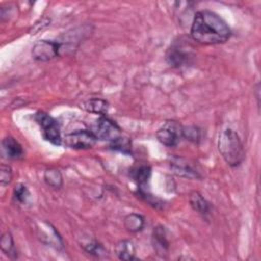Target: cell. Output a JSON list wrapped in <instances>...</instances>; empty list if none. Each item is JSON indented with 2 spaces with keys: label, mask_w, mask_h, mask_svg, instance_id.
I'll use <instances>...</instances> for the list:
<instances>
[{
  "label": "cell",
  "mask_w": 261,
  "mask_h": 261,
  "mask_svg": "<svg viewBox=\"0 0 261 261\" xmlns=\"http://www.w3.org/2000/svg\"><path fill=\"white\" fill-rule=\"evenodd\" d=\"M231 35L227 23L215 12L210 10L198 11L191 25V37L204 45H215L226 42Z\"/></svg>",
  "instance_id": "6da1fadb"
},
{
  "label": "cell",
  "mask_w": 261,
  "mask_h": 261,
  "mask_svg": "<svg viewBox=\"0 0 261 261\" xmlns=\"http://www.w3.org/2000/svg\"><path fill=\"white\" fill-rule=\"evenodd\" d=\"M218 151L225 162L234 167L245 158V150L239 135L231 128L221 130L218 137Z\"/></svg>",
  "instance_id": "7a4b0ae2"
},
{
  "label": "cell",
  "mask_w": 261,
  "mask_h": 261,
  "mask_svg": "<svg viewBox=\"0 0 261 261\" xmlns=\"http://www.w3.org/2000/svg\"><path fill=\"white\" fill-rule=\"evenodd\" d=\"M194 57L193 46L189 40L179 38V40L174 41L167 50L166 60L171 66H182L188 64L190 60Z\"/></svg>",
  "instance_id": "3957f363"
},
{
  "label": "cell",
  "mask_w": 261,
  "mask_h": 261,
  "mask_svg": "<svg viewBox=\"0 0 261 261\" xmlns=\"http://www.w3.org/2000/svg\"><path fill=\"white\" fill-rule=\"evenodd\" d=\"M35 119L37 123L40 125L42 129V135L45 140L48 142L54 144V145H60L61 144V136L60 130L57 121L50 116L49 114L39 111L35 115Z\"/></svg>",
  "instance_id": "277c9868"
},
{
  "label": "cell",
  "mask_w": 261,
  "mask_h": 261,
  "mask_svg": "<svg viewBox=\"0 0 261 261\" xmlns=\"http://www.w3.org/2000/svg\"><path fill=\"white\" fill-rule=\"evenodd\" d=\"M156 137L161 144L167 147H174L182 138V126L175 120H167L157 130Z\"/></svg>",
  "instance_id": "5b68a950"
},
{
  "label": "cell",
  "mask_w": 261,
  "mask_h": 261,
  "mask_svg": "<svg viewBox=\"0 0 261 261\" xmlns=\"http://www.w3.org/2000/svg\"><path fill=\"white\" fill-rule=\"evenodd\" d=\"M92 132L97 139L111 143L120 137V128L118 125L103 115L96 120Z\"/></svg>",
  "instance_id": "8992f818"
},
{
  "label": "cell",
  "mask_w": 261,
  "mask_h": 261,
  "mask_svg": "<svg viewBox=\"0 0 261 261\" xmlns=\"http://www.w3.org/2000/svg\"><path fill=\"white\" fill-rule=\"evenodd\" d=\"M61 50V44L54 41L41 40L37 42L32 50V56L37 61H49L55 58Z\"/></svg>",
  "instance_id": "52a82bcc"
},
{
  "label": "cell",
  "mask_w": 261,
  "mask_h": 261,
  "mask_svg": "<svg viewBox=\"0 0 261 261\" xmlns=\"http://www.w3.org/2000/svg\"><path fill=\"white\" fill-rule=\"evenodd\" d=\"M97 138L92 130L79 129L65 136L64 143L72 149H89L96 144Z\"/></svg>",
  "instance_id": "ba28073f"
},
{
  "label": "cell",
  "mask_w": 261,
  "mask_h": 261,
  "mask_svg": "<svg viewBox=\"0 0 261 261\" xmlns=\"http://www.w3.org/2000/svg\"><path fill=\"white\" fill-rule=\"evenodd\" d=\"M170 166L173 172L179 176L187 177V178H198L200 175L197 171H195L188 162L179 157H173L170 161Z\"/></svg>",
  "instance_id": "9c48e42d"
},
{
  "label": "cell",
  "mask_w": 261,
  "mask_h": 261,
  "mask_svg": "<svg viewBox=\"0 0 261 261\" xmlns=\"http://www.w3.org/2000/svg\"><path fill=\"white\" fill-rule=\"evenodd\" d=\"M2 153L6 158L18 159L23 155L21 145L12 137H6L2 140Z\"/></svg>",
  "instance_id": "30bf717a"
},
{
  "label": "cell",
  "mask_w": 261,
  "mask_h": 261,
  "mask_svg": "<svg viewBox=\"0 0 261 261\" xmlns=\"http://www.w3.org/2000/svg\"><path fill=\"white\" fill-rule=\"evenodd\" d=\"M153 246L154 249L157 251V254L163 256L167 254L169 243L166 238L165 228L163 226H157L153 231Z\"/></svg>",
  "instance_id": "8fae6325"
},
{
  "label": "cell",
  "mask_w": 261,
  "mask_h": 261,
  "mask_svg": "<svg viewBox=\"0 0 261 261\" xmlns=\"http://www.w3.org/2000/svg\"><path fill=\"white\" fill-rule=\"evenodd\" d=\"M115 254L121 260H133L136 254V249L133 242L128 240L118 242L115 246Z\"/></svg>",
  "instance_id": "7c38bea8"
},
{
  "label": "cell",
  "mask_w": 261,
  "mask_h": 261,
  "mask_svg": "<svg viewBox=\"0 0 261 261\" xmlns=\"http://www.w3.org/2000/svg\"><path fill=\"white\" fill-rule=\"evenodd\" d=\"M189 202L192 208L200 214H208L210 211L209 203L199 192H192L189 196Z\"/></svg>",
  "instance_id": "4fadbf2b"
},
{
  "label": "cell",
  "mask_w": 261,
  "mask_h": 261,
  "mask_svg": "<svg viewBox=\"0 0 261 261\" xmlns=\"http://www.w3.org/2000/svg\"><path fill=\"white\" fill-rule=\"evenodd\" d=\"M83 107L88 112L104 115L108 111V102L103 99L94 98V99H89L85 101L83 104Z\"/></svg>",
  "instance_id": "5bb4252c"
},
{
  "label": "cell",
  "mask_w": 261,
  "mask_h": 261,
  "mask_svg": "<svg viewBox=\"0 0 261 261\" xmlns=\"http://www.w3.org/2000/svg\"><path fill=\"white\" fill-rule=\"evenodd\" d=\"M145 224V220L142 215L138 213H130L124 218V227L130 232L140 231Z\"/></svg>",
  "instance_id": "9a60e30c"
},
{
  "label": "cell",
  "mask_w": 261,
  "mask_h": 261,
  "mask_svg": "<svg viewBox=\"0 0 261 261\" xmlns=\"http://www.w3.org/2000/svg\"><path fill=\"white\" fill-rule=\"evenodd\" d=\"M130 175L140 186H144L151 176V168L148 165H141L133 169L130 171Z\"/></svg>",
  "instance_id": "2e32d148"
},
{
  "label": "cell",
  "mask_w": 261,
  "mask_h": 261,
  "mask_svg": "<svg viewBox=\"0 0 261 261\" xmlns=\"http://www.w3.org/2000/svg\"><path fill=\"white\" fill-rule=\"evenodd\" d=\"M44 179L46 184L54 189H59L62 186L63 179L60 171L56 168H49L44 173Z\"/></svg>",
  "instance_id": "e0dca14e"
},
{
  "label": "cell",
  "mask_w": 261,
  "mask_h": 261,
  "mask_svg": "<svg viewBox=\"0 0 261 261\" xmlns=\"http://www.w3.org/2000/svg\"><path fill=\"white\" fill-rule=\"evenodd\" d=\"M0 246H1V250L11 259L16 258V250L14 247V242H13V238L11 236L10 232H5L2 237H1V241H0Z\"/></svg>",
  "instance_id": "ac0fdd59"
},
{
  "label": "cell",
  "mask_w": 261,
  "mask_h": 261,
  "mask_svg": "<svg viewBox=\"0 0 261 261\" xmlns=\"http://www.w3.org/2000/svg\"><path fill=\"white\" fill-rule=\"evenodd\" d=\"M14 197L18 202L25 203L30 197V192L24 185L18 184L14 188Z\"/></svg>",
  "instance_id": "d6986e66"
},
{
  "label": "cell",
  "mask_w": 261,
  "mask_h": 261,
  "mask_svg": "<svg viewBox=\"0 0 261 261\" xmlns=\"http://www.w3.org/2000/svg\"><path fill=\"white\" fill-rule=\"evenodd\" d=\"M111 147L113 149H116V150L126 153V152H129V150H130V143L126 138H123L120 136L118 139H116L115 141H113L111 143Z\"/></svg>",
  "instance_id": "ffe728a7"
},
{
  "label": "cell",
  "mask_w": 261,
  "mask_h": 261,
  "mask_svg": "<svg viewBox=\"0 0 261 261\" xmlns=\"http://www.w3.org/2000/svg\"><path fill=\"white\" fill-rule=\"evenodd\" d=\"M12 178V170L10 166L2 164L0 167V184L2 186L8 185Z\"/></svg>",
  "instance_id": "44dd1931"
},
{
  "label": "cell",
  "mask_w": 261,
  "mask_h": 261,
  "mask_svg": "<svg viewBox=\"0 0 261 261\" xmlns=\"http://www.w3.org/2000/svg\"><path fill=\"white\" fill-rule=\"evenodd\" d=\"M182 137H185L187 140L197 142L200 139V130L195 126L182 127Z\"/></svg>",
  "instance_id": "7402d4cb"
},
{
  "label": "cell",
  "mask_w": 261,
  "mask_h": 261,
  "mask_svg": "<svg viewBox=\"0 0 261 261\" xmlns=\"http://www.w3.org/2000/svg\"><path fill=\"white\" fill-rule=\"evenodd\" d=\"M85 249L90 254H93V255H96V256H100V254L105 253V250H104L103 246L100 245L97 242H90L89 244L86 245Z\"/></svg>",
  "instance_id": "603a6c76"
}]
</instances>
